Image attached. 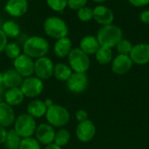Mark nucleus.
<instances>
[{"label":"nucleus","instance_id":"obj_1","mask_svg":"<svg viewBox=\"0 0 149 149\" xmlns=\"http://www.w3.org/2000/svg\"><path fill=\"white\" fill-rule=\"evenodd\" d=\"M50 50L49 41L39 35H33L27 38L22 46L23 54L28 55L33 60L46 56Z\"/></svg>","mask_w":149,"mask_h":149},{"label":"nucleus","instance_id":"obj_2","mask_svg":"<svg viewBox=\"0 0 149 149\" xmlns=\"http://www.w3.org/2000/svg\"><path fill=\"white\" fill-rule=\"evenodd\" d=\"M96 38L100 47L113 49L123 39V32L120 26L114 24L103 25L98 30Z\"/></svg>","mask_w":149,"mask_h":149},{"label":"nucleus","instance_id":"obj_3","mask_svg":"<svg viewBox=\"0 0 149 149\" xmlns=\"http://www.w3.org/2000/svg\"><path fill=\"white\" fill-rule=\"evenodd\" d=\"M45 33L54 40H58L67 37L69 33V27L66 22L58 16H50L46 18L43 24Z\"/></svg>","mask_w":149,"mask_h":149},{"label":"nucleus","instance_id":"obj_4","mask_svg":"<svg viewBox=\"0 0 149 149\" xmlns=\"http://www.w3.org/2000/svg\"><path fill=\"white\" fill-rule=\"evenodd\" d=\"M45 119L47 123L52 126L54 128H62L69 123L70 113L63 105L54 104L52 107L47 109Z\"/></svg>","mask_w":149,"mask_h":149},{"label":"nucleus","instance_id":"obj_5","mask_svg":"<svg viewBox=\"0 0 149 149\" xmlns=\"http://www.w3.org/2000/svg\"><path fill=\"white\" fill-rule=\"evenodd\" d=\"M13 126V129L22 139L33 137L38 126L35 119L27 112L18 115L16 118Z\"/></svg>","mask_w":149,"mask_h":149},{"label":"nucleus","instance_id":"obj_6","mask_svg":"<svg viewBox=\"0 0 149 149\" xmlns=\"http://www.w3.org/2000/svg\"><path fill=\"white\" fill-rule=\"evenodd\" d=\"M68 65L75 73H86L91 65L89 55L79 47L72 48L67 56Z\"/></svg>","mask_w":149,"mask_h":149},{"label":"nucleus","instance_id":"obj_7","mask_svg":"<svg viewBox=\"0 0 149 149\" xmlns=\"http://www.w3.org/2000/svg\"><path fill=\"white\" fill-rule=\"evenodd\" d=\"M20 89L25 97L35 98L40 96L44 90V82L35 76L24 78Z\"/></svg>","mask_w":149,"mask_h":149},{"label":"nucleus","instance_id":"obj_8","mask_svg":"<svg viewBox=\"0 0 149 149\" xmlns=\"http://www.w3.org/2000/svg\"><path fill=\"white\" fill-rule=\"evenodd\" d=\"M54 63L47 56L40 57L34 61V75L42 81L48 80L53 76Z\"/></svg>","mask_w":149,"mask_h":149},{"label":"nucleus","instance_id":"obj_9","mask_svg":"<svg viewBox=\"0 0 149 149\" xmlns=\"http://www.w3.org/2000/svg\"><path fill=\"white\" fill-rule=\"evenodd\" d=\"M13 68L23 78L31 76L34 75V60L22 53L13 61Z\"/></svg>","mask_w":149,"mask_h":149},{"label":"nucleus","instance_id":"obj_10","mask_svg":"<svg viewBox=\"0 0 149 149\" xmlns=\"http://www.w3.org/2000/svg\"><path fill=\"white\" fill-rule=\"evenodd\" d=\"M88 83L89 80L86 73L73 72L66 82V87L71 92L74 94H80L87 89Z\"/></svg>","mask_w":149,"mask_h":149},{"label":"nucleus","instance_id":"obj_11","mask_svg":"<svg viewBox=\"0 0 149 149\" xmlns=\"http://www.w3.org/2000/svg\"><path fill=\"white\" fill-rule=\"evenodd\" d=\"M96 134V126L94 123L87 119L78 124L76 128V137L82 143L90 142Z\"/></svg>","mask_w":149,"mask_h":149},{"label":"nucleus","instance_id":"obj_12","mask_svg":"<svg viewBox=\"0 0 149 149\" xmlns=\"http://www.w3.org/2000/svg\"><path fill=\"white\" fill-rule=\"evenodd\" d=\"M56 131L55 128L48 123H42L37 126L35 132L36 140L41 144L47 146L53 143L55 138Z\"/></svg>","mask_w":149,"mask_h":149},{"label":"nucleus","instance_id":"obj_13","mask_svg":"<svg viewBox=\"0 0 149 149\" xmlns=\"http://www.w3.org/2000/svg\"><path fill=\"white\" fill-rule=\"evenodd\" d=\"M29 9L28 0H7L4 5V11L12 18L24 16Z\"/></svg>","mask_w":149,"mask_h":149},{"label":"nucleus","instance_id":"obj_14","mask_svg":"<svg viewBox=\"0 0 149 149\" xmlns=\"http://www.w3.org/2000/svg\"><path fill=\"white\" fill-rule=\"evenodd\" d=\"M132 61L137 65H145L149 62V44L138 43L133 47L129 54Z\"/></svg>","mask_w":149,"mask_h":149},{"label":"nucleus","instance_id":"obj_15","mask_svg":"<svg viewBox=\"0 0 149 149\" xmlns=\"http://www.w3.org/2000/svg\"><path fill=\"white\" fill-rule=\"evenodd\" d=\"M93 19L101 26L111 25L114 19L113 11L107 6L103 4H99L93 9Z\"/></svg>","mask_w":149,"mask_h":149},{"label":"nucleus","instance_id":"obj_16","mask_svg":"<svg viewBox=\"0 0 149 149\" xmlns=\"http://www.w3.org/2000/svg\"><path fill=\"white\" fill-rule=\"evenodd\" d=\"M133 65L129 55L118 54L112 61V71L116 75H125L131 70Z\"/></svg>","mask_w":149,"mask_h":149},{"label":"nucleus","instance_id":"obj_17","mask_svg":"<svg viewBox=\"0 0 149 149\" xmlns=\"http://www.w3.org/2000/svg\"><path fill=\"white\" fill-rule=\"evenodd\" d=\"M16 120L15 112L12 106L5 102L0 103V126L7 128L14 125Z\"/></svg>","mask_w":149,"mask_h":149},{"label":"nucleus","instance_id":"obj_18","mask_svg":"<svg viewBox=\"0 0 149 149\" xmlns=\"http://www.w3.org/2000/svg\"><path fill=\"white\" fill-rule=\"evenodd\" d=\"M24 78L14 69L9 68L3 72V85L5 89L20 88Z\"/></svg>","mask_w":149,"mask_h":149},{"label":"nucleus","instance_id":"obj_19","mask_svg":"<svg viewBox=\"0 0 149 149\" xmlns=\"http://www.w3.org/2000/svg\"><path fill=\"white\" fill-rule=\"evenodd\" d=\"M72 49V42L68 36L57 40L53 45V53L58 58L67 57Z\"/></svg>","mask_w":149,"mask_h":149},{"label":"nucleus","instance_id":"obj_20","mask_svg":"<svg viewBox=\"0 0 149 149\" xmlns=\"http://www.w3.org/2000/svg\"><path fill=\"white\" fill-rule=\"evenodd\" d=\"M100 47V45L96 38L93 35L84 36L79 41V48L82 50L87 55H93Z\"/></svg>","mask_w":149,"mask_h":149},{"label":"nucleus","instance_id":"obj_21","mask_svg":"<svg viewBox=\"0 0 149 149\" xmlns=\"http://www.w3.org/2000/svg\"><path fill=\"white\" fill-rule=\"evenodd\" d=\"M27 113L34 119H40L45 116L47 112V107L43 100L33 99L31 100L26 108Z\"/></svg>","mask_w":149,"mask_h":149},{"label":"nucleus","instance_id":"obj_22","mask_svg":"<svg viewBox=\"0 0 149 149\" xmlns=\"http://www.w3.org/2000/svg\"><path fill=\"white\" fill-rule=\"evenodd\" d=\"M24 95L20 88H13L6 90L4 96V102L10 106H18L24 100Z\"/></svg>","mask_w":149,"mask_h":149},{"label":"nucleus","instance_id":"obj_23","mask_svg":"<svg viewBox=\"0 0 149 149\" xmlns=\"http://www.w3.org/2000/svg\"><path fill=\"white\" fill-rule=\"evenodd\" d=\"M73 71L70 68L68 64L58 62L57 64H54V69H53V76L61 82H67V80L71 77Z\"/></svg>","mask_w":149,"mask_h":149},{"label":"nucleus","instance_id":"obj_24","mask_svg":"<svg viewBox=\"0 0 149 149\" xmlns=\"http://www.w3.org/2000/svg\"><path fill=\"white\" fill-rule=\"evenodd\" d=\"M1 30L3 31V32L5 34L7 38H10V39L17 38L21 32V28L19 25L12 19L4 21L1 26Z\"/></svg>","mask_w":149,"mask_h":149},{"label":"nucleus","instance_id":"obj_25","mask_svg":"<svg viewBox=\"0 0 149 149\" xmlns=\"http://www.w3.org/2000/svg\"><path fill=\"white\" fill-rule=\"evenodd\" d=\"M22 138L12 128L7 132V136L3 146L5 149H19Z\"/></svg>","mask_w":149,"mask_h":149},{"label":"nucleus","instance_id":"obj_26","mask_svg":"<svg viewBox=\"0 0 149 149\" xmlns=\"http://www.w3.org/2000/svg\"><path fill=\"white\" fill-rule=\"evenodd\" d=\"M94 55H95L96 61L101 65L108 64L112 62L113 59V50L111 48L105 47H100Z\"/></svg>","mask_w":149,"mask_h":149},{"label":"nucleus","instance_id":"obj_27","mask_svg":"<svg viewBox=\"0 0 149 149\" xmlns=\"http://www.w3.org/2000/svg\"><path fill=\"white\" fill-rule=\"evenodd\" d=\"M70 140H71L70 132L65 128H59L56 132L53 143H55L56 145H58L60 148H63L69 143Z\"/></svg>","mask_w":149,"mask_h":149},{"label":"nucleus","instance_id":"obj_28","mask_svg":"<svg viewBox=\"0 0 149 149\" xmlns=\"http://www.w3.org/2000/svg\"><path fill=\"white\" fill-rule=\"evenodd\" d=\"M3 53L9 59L14 61L22 54V48L17 42L11 41L7 43Z\"/></svg>","mask_w":149,"mask_h":149},{"label":"nucleus","instance_id":"obj_29","mask_svg":"<svg viewBox=\"0 0 149 149\" xmlns=\"http://www.w3.org/2000/svg\"><path fill=\"white\" fill-rule=\"evenodd\" d=\"M134 45L129 40L127 39H122L115 47L119 54H124V55H129L132 49H133Z\"/></svg>","mask_w":149,"mask_h":149},{"label":"nucleus","instance_id":"obj_30","mask_svg":"<svg viewBox=\"0 0 149 149\" xmlns=\"http://www.w3.org/2000/svg\"><path fill=\"white\" fill-rule=\"evenodd\" d=\"M47 6L56 12H63L67 7V0H45Z\"/></svg>","mask_w":149,"mask_h":149},{"label":"nucleus","instance_id":"obj_31","mask_svg":"<svg viewBox=\"0 0 149 149\" xmlns=\"http://www.w3.org/2000/svg\"><path fill=\"white\" fill-rule=\"evenodd\" d=\"M77 17L82 22H88L93 19V11L88 6H85L77 11Z\"/></svg>","mask_w":149,"mask_h":149},{"label":"nucleus","instance_id":"obj_32","mask_svg":"<svg viewBox=\"0 0 149 149\" xmlns=\"http://www.w3.org/2000/svg\"><path fill=\"white\" fill-rule=\"evenodd\" d=\"M19 149H42L41 144L34 137L22 139Z\"/></svg>","mask_w":149,"mask_h":149},{"label":"nucleus","instance_id":"obj_33","mask_svg":"<svg viewBox=\"0 0 149 149\" xmlns=\"http://www.w3.org/2000/svg\"><path fill=\"white\" fill-rule=\"evenodd\" d=\"M88 0H67V7L71 10L78 11L82 7L86 6Z\"/></svg>","mask_w":149,"mask_h":149},{"label":"nucleus","instance_id":"obj_34","mask_svg":"<svg viewBox=\"0 0 149 149\" xmlns=\"http://www.w3.org/2000/svg\"><path fill=\"white\" fill-rule=\"evenodd\" d=\"M75 118L77 119V121L79 123L80 122H83V121H86L88 119V112L86 111V110H83V109H80V110H78L75 113Z\"/></svg>","mask_w":149,"mask_h":149},{"label":"nucleus","instance_id":"obj_35","mask_svg":"<svg viewBox=\"0 0 149 149\" xmlns=\"http://www.w3.org/2000/svg\"><path fill=\"white\" fill-rule=\"evenodd\" d=\"M7 43H8V38L5 36V34L3 32V31L0 28V54L4 51Z\"/></svg>","mask_w":149,"mask_h":149},{"label":"nucleus","instance_id":"obj_36","mask_svg":"<svg viewBox=\"0 0 149 149\" xmlns=\"http://www.w3.org/2000/svg\"><path fill=\"white\" fill-rule=\"evenodd\" d=\"M134 7H143L149 4V0H127Z\"/></svg>","mask_w":149,"mask_h":149},{"label":"nucleus","instance_id":"obj_37","mask_svg":"<svg viewBox=\"0 0 149 149\" xmlns=\"http://www.w3.org/2000/svg\"><path fill=\"white\" fill-rule=\"evenodd\" d=\"M141 21L144 24H149V10H144L140 15Z\"/></svg>","mask_w":149,"mask_h":149},{"label":"nucleus","instance_id":"obj_38","mask_svg":"<svg viewBox=\"0 0 149 149\" xmlns=\"http://www.w3.org/2000/svg\"><path fill=\"white\" fill-rule=\"evenodd\" d=\"M7 132L8 131L6 130V128L0 126V145L4 143L6 136H7Z\"/></svg>","mask_w":149,"mask_h":149},{"label":"nucleus","instance_id":"obj_39","mask_svg":"<svg viewBox=\"0 0 149 149\" xmlns=\"http://www.w3.org/2000/svg\"><path fill=\"white\" fill-rule=\"evenodd\" d=\"M5 92H6V89L4 86H1L0 87V103L4 102V96H5Z\"/></svg>","mask_w":149,"mask_h":149},{"label":"nucleus","instance_id":"obj_40","mask_svg":"<svg viewBox=\"0 0 149 149\" xmlns=\"http://www.w3.org/2000/svg\"><path fill=\"white\" fill-rule=\"evenodd\" d=\"M44 102H45V105H46L47 109H48V108H50V107H52V106L54 105L53 100H52V98H46Z\"/></svg>","mask_w":149,"mask_h":149},{"label":"nucleus","instance_id":"obj_41","mask_svg":"<svg viewBox=\"0 0 149 149\" xmlns=\"http://www.w3.org/2000/svg\"><path fill=\"white\" fill-rule=\"evenodd\" d=\"M44 149H63L62 148L58 147V145H56L55 143H52V144H49L47 146H45V148Z\"/></svg>","mask_w":149,"mask_h":149},{"label":"nucleus","instance_id":"obj_42","mask_svg":"<svg viewBox=\"0 0 149 149\" xmlns=\"http://www.w3.org/2000/svg\"><path fill=\"white\" fill-rule=\"evenodd\" d=\"M3 85V72H0V87Z\"/></svg>","mask_w":149,"mask_h":149},{"label":"nucleus","instance_id":"obj_43","mask_svg":"<svg viewBox=\"0 0 149 149\" xmlns=\"http://www.w3.org/2000/svg\"><path fill=\"white\" fill-rule=\"evenodd\" d=\"M93 1H94L95 3H104V2H107V0H93Z\"/></svg>","mask_w":149,"mask_h":149}]
</instances>
